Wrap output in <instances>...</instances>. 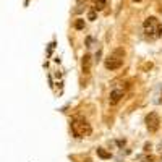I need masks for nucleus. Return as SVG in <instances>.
Wrapping results in <instances>:
<instances>
[{
	"label": "nucleus",
	"mask_w": 162,
	"mask_h": 162,
	"mask_svg": "<svg viewBox=\"0 0 162 162\" xmlns=\"http://www.w3.org/2000/svg\"><path fill=\"white\" fill-rule=\"evenodd\" d=\"M144 33H146V36H149V37H154V39H157L162 36V24L159 23V20L156 16H149V18H146L144 20Z\"/></svg>",
	"instance_id": "obj_1"
},
{
	"label": "nucleus",
	"mask_w": 162,
	"mask_h": 162,
	"mask_svg": "<svg viewBox=\"0 0 162 162\" xmlns=\"http://www.w3.org/2000/svg\"><path fill=\"white\" fill-rule=\"evenodd\" d=\"M72 131L76 138H83L91 133V126L84 118H75L72 122Z\"/></svg>",
	"instance_id": "obj_2"
},
{
	"label": "nucleus",
	"mask_w": 162,
	"mask_h": 162,
	"mask_svg": "<svg viewBox=\"0 0 162 162\" xmlns=\"http://www.w3.org/2000/svg\"><path fill=\"white\" fill-rule=\"evenodd\" d=\"M146 126H147V130H149L151 133H156L159 130L160 118H159V115L156 114V112H151V114L146 115Z\"/></svg>",
	"instance_id": "obj_3"
},
{
	"label": "nucleus",
	"mask_w": 162,
	"mask_h": 162,
	"mask_svg": "<svg viewBox=\"0 0 162 162\" xmlns=\"http://www.w3.org/2000/svg\"><path fill=\"white\" fill-rule=\"evenodd\" d=\"M122 63H123V60L120 57H117V54H115V55H112V57H109L107 60H105L104 65H105L107 70H117V68L122 67Z\"/></svg>",
	"instance_id": "obj_4"
},
{
	"label": "nucleus",
	"mask_w": 162,
	"mask_h": 162,
	"mask_svg": "<svg viewBox=\"0 0 162 162\" xmlns=\"http://www.w3.org/2000/svg\"><path fill=\"white\" fill-rule=\"evenodd\" d=\"M123 96H125V93L122 89H114L109 96V101H110V104H117V102H120V99Z\"/></svg>",
	"instance_id": "obj_5"
},
{
	"label": "nucleus",
	"mask_w": 162,
	"mask_h": 162,
	"mask_svg": "<svg viewBox=\"0 0 162 162\" xmlns=\"http://www.w3.org/2000/svg\"><path fill=\"white\" fill-rule=\"evenodd\" d=\"M91 65H93V59H91L89 54H86V55L83 57V60H81V68H83V72H84V73H89V72H91Z\"/></svg>",
	"instance_id": "obj_6"
},
{
	"label": "nucleus",
	"mask_w": 162,
	"mask_h": 162,
	"mask_svg": "<svg viewBox=\"0 0 162 162\" xmlns=\"http://www.w3.org/2000/svg\"><path fill=\"white\" fill-rule=\"evenodd\" d=\"M97 156H99L101 159H110L112 154H110L109 151H105L104 147H97Z\"/></svg>",
	"instance_id": "obj_7"
},
{
	"label": "nucleus",
	"mask_w": 162,
	"mask_h": 162,
	"mask_svg": "<svg viewBox=\"0 0 162 162\" xmlns=\"http://www.w3.org/2000/svg\"><path fill=\"white\" fill-rule=\"evenodd\" d=\"M105 2H107V0H94V8L96 10H102L104 7H105Z\"/></svg>",
	"instance_id": "obj_8"
},
{
	"label": "nucleus",
	"mask_w": 162,
	"mask_h": 162,
	"mask_svg": "<svg viewBox=\"0 0 162 162\" xmlns=\"http://www.w3.org/2000/svg\"><path fill=\"white\" fill-rule=\"evenodd\" d=\"M75 28H76V29H83V28H84V20H76Z\"/></svg>",
	"instance_id": "obj_9"
},
{
	"label": "nucleus",
	"mask_w": 162,
	"mask_h": 162,
	"mask_svg": "<svg viewBox=\"0 0 162 162\" xmlns=\"http://www.w3.org/2000/svg\"><path fill=\"white\" fill-rule=\"evenodd\" d=\"M141 160L143 162H154V156H143Z\"/></svg>",
	"instance_id": "obj_10"
},
{
	"label": "nucleus",
	"mask_w": 162,
	"mask_h": 162,
	"mask_svg": "<svg viewBox=\"0 0 162 162\" xmlns=\"http://www.w3.org/2000/svg\"><path fill=\"white\" fill-rule=\"evenodd\" d=\"M88 20H96V11H89L88 13Z\"/></svg>",
	"instance_id": "obj_11"
},
{
	"label": "nucleus",
	"mask_w": 162,
	"mask_h": 162,
	"mask_svg": "<svg viewBox=\"0 0 162 162\" xmlns=\"http://www.w3.org/2000/svg\"><path fill=\"white\" fill-rule=\"evenodd\" d=\"M83 2H86V0H78V3H83Z\"/></svg>",
	"instance_id": "obj_12"
},
{
	"label": "nucleus",
	"mask_w": 162,
	"mask_h": 162,
	"mask_svg": "<svg viewBox=\"0 0 162 162\" xmlns=\"http://www.w3.org/2000/svg\"><path fill=\"white\" fill-rule=\"evenodd\" d=\"M133 2H141V0H133Z\"/></svg>",
	"instance_id": "obj_13"
}]
</instances>
